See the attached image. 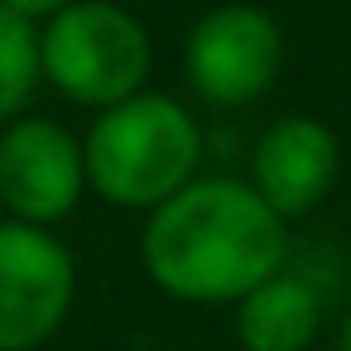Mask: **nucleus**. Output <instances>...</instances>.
<instances>
[{"mask_svg": "<svg viewBox=\"0 0 351 351\" xmlns=\"http://www.w3.org/2000/svg\"><path fill=\"white\" fill-rule=\"evenodd\" d=\"M140 265L178 303H241L289 265V221L250 178L197 173L169 202L145 212Z\"/></svg>", "mask_w": 351, "mask_h": 351, "instance_id": "obj_1", "label": "nucleus"}, {"mask_svg": "<svg viewBox=\"0 0 351 351\" xmlns=\"http://www.w3.org/2000/svg\"><path fill=\"white\" fill-rule=\"evenodd\" d=\"M87 188L121 212H154L202 173L197 111L169 92H140L111 111H97L87 140Z\"/></svg>", "mask_w": 351, "mask_h": 351, "instance_id": "obj_2", "label": "nucleus"}, {"mask_svg": "<svg viewBox=\"0 0 351 351\" xmlns=\"http://www.w3.org/2000/svg\"><path fill=\"white\" fill-rule=\"evenodd\" d=\"M44 82L87 111H111L149 87L154 39L149 25L121 0H73L39 25Z\"/></svg>", "mask_w": 351, "mask_h": 351, "instance_id": "obj_3", "label": "nucleus"}, {"mask_svg": "<svg viewBox=\"0 0 351 351\" xmlns=\"http://www.w3.org/2000/svg\"><path fill=\"white\" fill-rule=\"evenodd\" d=\"M284 68V29L255 0H221L183 34V82L202 106L241 111L274 92Z\"/></svg>", "mask_w": 351, "mask_h": 351, "instance_id": "obj_4", "label": "nucleus"}, {"mask_svg": "<svg viewBox=\"0 0 351 351\" xmlns=\"http://www.w3.org/2000/svg\"><path fill=\"white\" fill-rule=\"evenodd\" d=\"M77 255L49 226H0V351L49 346L77 303Z\"/></svg>", "mask_w": 351, "mask_h": 351, "instance_id": "obj_5", "label": "nucleus"}, {"mask_svg": "<svg viewBox=\"0 0 351 351\" xmlns=\"http://www.w3.org/2000/svg\"><path fill=\"white\" fill-rule=\"evenodd\" d=\"M87 193L82 140L63 121L25 111L0 130V202L10 221L53 231L82 207Z\"/></svg>", "mask_w": 351, "mask_h": 351, "instance_id": "obj_6", "label": "nucleus"}, {"mask_svg": "<svg viewBox=\"0 0 351 351\" xmlns=\"http://www.w3.org/2000/svg\"><path fill=\"white\" fill-rule=\"evenodd\" d=\"M341 178V140L317 116H279L260 130L250 154V188L284 217H308Z\"/></svg>", "mask_w": 351, "mask_h": 351, "instance_id": "obj_7", "label": "nucleus"}, {"mask_svg": "<svg viewBox=\"0 0 351 351\" xmlns=\"http://www.w3.org/2000/svg\"><path fill=\"white\" fill-rule=\"evenodd\" d=\"M317 327H322V293L308 274H293L289 265L236 303L241 351H308Z\"/></svg>", "mask_w": 351, "mask_h": 351, "instance_id": "obj_8", "label": "nucleus"}, {"mask_svg": "<svg viewBox=\"0 0 351 351\" xmlns=\"http://www.w3.org/2000/svg\"><path fill=\"white\" fill-rule=\"evenodd\" d=\"M44 87V53H39V25L20 20L0 5V130L20 121Z\"/></svg>", "mask_w": 351, "mask_h": 351, "instance_id": "obj_9", "label": "nucleus"}, {"mask_svg": "<svg viewBox=\"0 0 351 351\" xmlns=\"http://www.w3.org/2000/svg\"><path fill=\"white\" fill-rule=\"evenodd\" d=\"M5 10H15L20 20H29V25H49L58 10H68L73 0H0Z\"/></svg>", "mask_w": 351, "mask_h": 351, "instance_id": "obj_10", "label": "nucleus"}, {"mask_svg": "<svg viewBox=\"0 0 351 351\" xmlns=\"http://www.w3.org/2000/svg\"><path fill=\"white\" fill-rule=\"evenodd\" d=\"M337 351H351V313H346V322H341V332H337Z\"/></svg>", "mask_w": 351, "mask_h": 351, "instance_id": "obj_11", "label": "nucleus"}, {"mask_svg": "<svg viewBox=\"0 0 351 351\" xmlns=\"http://www.w3.org/2000/svg\"><path fill=\"white\" fill-rule=\"evenodd\" d=\"M5 221H10V217H5V202H0V226H5Z\"/></svg>", "mask_w": 351, "mask_h": 351, "instance_id": "obj_12", "label": "nucleus"}]
</instances>
